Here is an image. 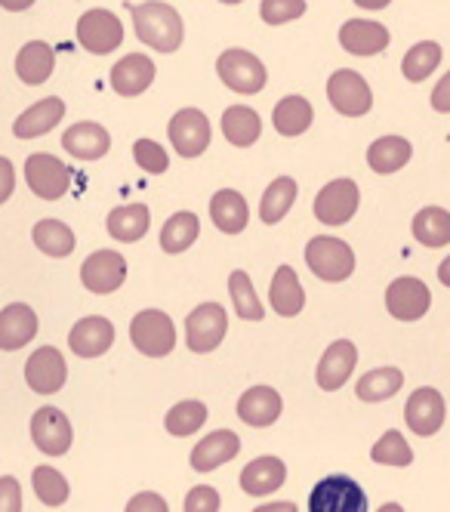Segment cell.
<instances>
[{
	"label": "cell",
	"instance_id": "11a10c76",
	"mask_svg": "<svg viewBox=\"0 0 450 512\" xmlns=\"http://www.w3.org/2000/svg\"><path fill=\"white\" fill-rule=\"evenodd\" d=\"M219 4H229V7H235V4H244V0H219Z\"/></svg>",
	"mask_w": 450,
	"mask_h": 512
},
{
	"label": "cell",
	"instance_id": "7dc6e473",
	"mask_svg": "<svg viewBox=\"0 0 450 512\" xmlns=\"http://www.w3.org/2000/svg\"><path fill=\"white\" fill-rule=\"evenodd\" d=\"M22 509V485L13 475L0 479V512H19Z\"/></svg>",
	"mask_w": 450,
	"mask_h": 512
},
{
	"label": "cell",
	"instance_id": "d590c367",
	"mask_svg": "<svg viewBox=\"0 0 450 512\" xmlns=\"http://www.w3.org/2000/svg\"><path fill=\"white\" fill-rule=\"evenodd\" d=\"M31 241L37 244V250L47 256H56V260L68 256L74 250V244H78L74 232L65 223H59V219H41V223L31 229Z\"/></svg>",
	"mask_w": 450,
	"mask_h": 512
},
{
	"label": "cell",
	"instance_id": "681fc988",
	"mask_svg": "<svg viewBox=\"0 0 450 512\" xmlns=\"http://www.w3.org/2000/svg\"><path fill=\"white\" fill-rule=\"evenodd\" d=\"M13 189H16V170H13V161L0 155V204L10 201Z\"/></svg>",
	"mask_w": 450,
	"mask_h": 512
},
{
	"label": "cell",
	"instance_id": "e575fe53",
	"mask_svg": "<svg viewBox=\"0 0 450 512\" xmlns=\"http://www.w3.org/2000/svg\"><path fill=\"white\" fill-rule=\"evenodd\" d=\"M198 232H201V223L192 210H179L173 213L164 229H161V250L164 253H182L189 250L195 241H198Z\"/></svg>",
	"mask_w": 450,
	"mask_h": 512
},
{
	"label": "cell",
	"instance_id": "f907efd6",
	"mask_svg": "<svg viewBox=\"0 0 450 512\" xmlns=\"http://www.w3.org/2000/svg\"><path fill=\"white\" fill-rule=\"evenodd\" d=\"M432 108H435V112H441V115L450 112V71H447V75L432 90Z\"/></svg>",
	"mask_w": 450,
	"mask_h": 512
},
{
	"label": "cell",
	"instance_id": "8fae6325",
	"mask_svg": "<svg viewBox=\"0 0 450 512\" xmlns=\"http://www.w3.org/2000/svg\"><path fill=\"white\" fill-rule=\"evenodd\" d=\"M124 281H127V260L118 250H96L81 266V284L96 297L115 294Z\"/></svg>",
	"mask_w": 450,
	"mask_h": 512
},
{
	"label": "cell",
	"instance_id": "7402d4cb",
	"mask_svg": "<svg viewBox=\"0 0 450 512\" xmlns=\"http://www.w3.org/2000/svg\"><path fill=\"white\" fill-rule=\"evenodd\" d=\"M340 44L352 56H377L389 47V28L370 19H349L340 28Z\"/></svg>",
	"mask_w": 450,
	"mask_h": 512
},
{
	"label": "cell",
	"instance_id": "ba28073f",
	"mask_svg": "<svg viewBox=\"0 0 450 512\" xmlns=\"http://www.w3.org/2000/svg\"><path fill=\"white\" fill-rule=\"evenodd\" d=\"M225 331H229V315H225L219 303H201L185 318V343L198 355L219 349V343L225 340Z\"/></svg>",
	"mask_w": 450,
	"mask_h": 512
},
{
	"label": "cell",
	"instance_id": "ac0fdd59",
	"mask_svg": "<svg viewBox=\"0 0 450 512\" xmlns=\"http://www.w3.org/2000/svg\"><path fill=\"white\" fill-rule=\"evenodd\" d=\"M238 454H241V438H238V432H232V429H216V432L204 435L201 442L192 448L189 463H192L195 472H213L222 463L235 460Z\"/></svg>",
	"mask_w": 450,
	"mask_h": 512
},
{
	"label": "cell",
	"instance_id": "cb8c5ba5",
	"mask_svg": "<svg viewBox=\"0 0 450 512\" xmlns=\"http://www.w3.org/2000/svg\"><path fill=\"white\" fill-rule=\"evenodd\" d=\"M287 479V466L278 457H256L241 469V491L250 497H269Z\"/></svg>",
	"mask_w": 450,
	"mask_h": 512
},
{
	"label": "cell",
	"instance_id": "d4e9b609",
	"mask_svg": "<svg viewBox=\"0 0 450 512\" xmlns=\"http://www.w3.org/2000/svg\"><path fill=\"white\" fill-rule=\"evenodd\" d=\"M37 337V315L28 303H13L0 312V349L16 352Z\"/></svg>",
	"mask_w": 450,
	"mask_h": 512
},
{
	"label": "cell",
	"instance_id": "e0dca14e",
	"mask_svg": "<svg viewBox=\"0 0 450 512\" xmlns=\"http://www.w3.org/2000/svg\"><path fill=\"white\" fill-rule=\"evenodd\" d=\"M115 343V324L102 315L81 318L78 324L68 331V349L78 358H99Z\"/></svg>",
	"mask_w": 450,
	"mask_h": 512
},
{
	"label": "cell",
	"instance_id": "bcb514c9",
	"mask_svg": "<svg viewBox=\"0 0 450 512\" xmlns=\"http://www.w3.org/2000/svg\"><path fill=\"white\" fill-rule=\"evenodd\" d=\"M219 509V494L210 485L192 488L189 497H185V512H216Z\"/></svg>",
	"mask_w": 450,
	"mask_h": 512
},
{
	"label": "cell",
	"instance_id": "d6a6232c",
	"mask_svg": "<svg viewBox=\"0 0 450 512\" xmlns=\"http://www.w3.org/2000/svg\"><path fill=\"white\" fill-rule=\"evenodd\" d=\"M259 133H262V121L253 108L232 105L222 112V136L229 139L235 149H250V145L259 139Z\"/></svg>",
	"mask_w": 450,
	"mask_h": 512
},
{
	"label": "cell",
	"instance_id": "5b68a950",
	"mask_svg": "<svg viewBox=\"0 0 450 512\" xmlns=\"http://www.w3.org/2000/svg\"><path fill=\"white\" fill-rule=\"evenodd\" d=\"M25 182L41 201H59L71 189V167L47 152L25 158Z\"/></svg>",
	"mask_w": 450,
	"mask_h": 512
},
{
	"label": "cell",
	"instance_id": "2e32d148",
	"mask_svg": "<svg viewBox=\"0 0 450 512\" xmlns=\"http://www.w3.org/2000/svg\"><path fill=\"white\" fill-rule=\"evenodd\" d=\"M444 417H447V405L438 389L432 386H423L417 389L414 395L407 398V408H404V423L410 432L417 435H435L441 426H444Z\"/></svg>",
	"mask_w": 450,
	"mask_h": 512
},
{
	"label": "cell",
	"instance_id": "4dcf8cb0",
	"mask_svg": "<svg viewBox=\"0 0 450 512\" xmlns=\"http://www.w3.org/2000/svg\"><path fill=\"white\" fill-rule=\"evenodd\" d=\"M410 155H414V145H410L404 136H383L367 149V164L373 173L389 176V173L401 170L410 161Z\"/></svg>",
	"mask_w": 450,
	"mask_h": 512
},
{
	"label": "cell",
	"instance_id": "3957f363",
	"mask_svg": "<svg viewBox=\"0 0 450 512\" xmlns=\"http://www.w3.org/2000/svg\"><path fill=\"white\" fill-rule=\"evenodd\" d=\"M130 340L148 358H164L176 349V324L161 309H142L130 321Z\"/></svg>",
	"mask_w": 450,
	"mask_h": 512
},
{
	"label": "cell",
	"instance_id": "8992f818",
	"mask_svg": "<svg viewBox=\"0 0 450 512\" xmlns=\"http://www.w3.org/2000/svg\"><path fill=\"white\" fill-rule=\"evenodd\" d=\"M74 31H78V44L93 56H108L124 44V25L111 10H87Z\"/></svg>",
	"mask_w": 450,
	"mask_h": 512
},
{
	"label": "cell",
	"instance_id": "8d00e7d4",
	"mask_svg": "<svg viewBox=\"0 0 450 512\" xmlns=\"http://www.w3.org/2000/svg\"><path fill=\"white\" fill-rule=\"evenodd\" d=\"M414 238L423 247H447L450 244V213L444 207H423L414 216Z\"/></svg>",
	"mask_w": 450,
	"mask_h": 512
},
{
	"label": "cell",
	"instance_id": "ee69618b",
	"mask_svg": "<svg viewBox=\"0 0 450 512\" xmlns=\"http://www.w3.org/2000/svg\"><path fill=\"white\" fill-rule=\"evenodd\" d=\"M133 158H136V164H139L145 173H152V176L170 170V155L161 149L158 142H152V139H136V142H133Z\"/></svg>",
	"mask_w": 450,
	"mask_h": 512
},
{
	"label": "cell",
	"instance_id": "7c38bea8",
	"mask_svg": "<svg viewBox=\"0 0 450 512\" xmlns=\"http://www.w3.org/2000/svg\"><path fill=\"white\" fill-rule=\"evenodd\" d=\"M167 133L179 158H198L210 145V121L198 108H182V112H176L170 118Z\"/></svg>",
	"mask_w": 450,
	"mask_h": 512
},
{
	"label": "cell",
	"instance_id": "6da1fadb",
	"mask_svg": "<svg viewBox=\"0 0 450 512\" xmlns=\"http://www.w3.org/2000/svg\"><path fill=\"white\" fill-rule=\"evenodd\" d=\"M130 16H133L136 38L155 53H176L182 47L185 28L176 7L161 4V0H148V4H133Z\"/></svg>",
	"mask_w": 450,
	"mask_h": 512
},
{
	"label": "cell",
	"instance_id": "7a4b0ae2",
	"mask_svg": "<svg viewBox=\"0 0 450 512\" xmlns=\"http://www.w3.org/2000/svg\"><path fill=\"white\" fill-rule=\"evenodd\" d=\"M306 266L321 281H346L355 272V250L343 238H312L306 244Z\"/></svg>",
	"mask_w": 450,
	"mask_h": 512
},
{
	"label": "cell",
	"instance_id": "603a6c76",
	"mask_svg": "<svg viewBox=\"0 0 450 512\" xmlns=\"http://www.w3.org/2000/svg\"><path fill=\"white\" fill-rule=\"evenodd\" d=\"M281 408H284V401H281L278 389H272V386H253L238 398V417L256 429L272 426L281 417Z\"/></svg>",
	"mask_w": 450,
	"mask_h": 512
},
{
	"label": "cell",
	"instance_id": "4fadbf2b",
	"mask_svg": "<svg viewBox=\"0 0 450 512\" xmlns=\"http://www.w3.org/2000/svg\"><path fill=\"white\" fill-rule=\"evenodd\" d=\"M31 442L37 451H44L47 457H62L68 454L74 442L71 420L59 408H41L31 417Z\"/></svg>",
	"mask_w": 450,
	"mask_h": 512
},
{
	"label": "cell",
	"instance_id": "f6af8a7d",
	"mask_svg": "<svg viewBox=\"0 0 450 512\" xmlns=\"http://www.w3.org/2000/svg\"><path fill=\"white\" fill-rule=\"evenodd\" d=\"M306 13V0H262L259 16L266 25H284Z\"/></svg>",
	"mask_w": 450,
	"mask_h": 512
},
{
	"label": "cell",
	"instance_id": "30bf717a",
	"mask_svg": "<svg viewBox=\"0 0 450 512\" xmlns=\"http://www.w3.org/2000/svg\"><path fill=\"white\" fill-rule=\"evenodd\" d=\"M327 99L336 112L346 115V118H361L370 112V105H373V93H370L367 81L352 68L333 71L330 81H327Z\"/></svg>",
	"mask_w": 450,
	"mask_h": 512
},
{
	"label": "cell",
	"instance_id": "74e56055",
	"mask_svg": "<svg viewBox=\"0 0 450 512\" xmlns=\"http://www.w3.org/2000/svg\"><path fill=\"white\" fill-rule=\"evenodd\" d=\"M441 65V47L435 41H420L407 50L404 62H401V75L410 84H423L426 78L435 75V68Z\"/></svg>",
	"mask_w": 450,
	"mask_h": 512
},
{
	"label": "cell",
	"instance_id": "f5cc1de1",
	"mask_svg": "<svg viewBox=\"0 0 450 512\" xmlns=\"http://www.w3.org/2000/svg\"><path fill=\"white\" fill-rule=\"evenodd\" d=\"M392 4V0H355V7L361 10H386Z\"/></svg>",
	"mask_w": 450,
	"mask_h": 512
},
{
	"label": "cell",
	"instance_id": "9f6ffc18",
	"mask_svg": "<svg viewBox=\"0 0 450 512\" xmlns=\"http://www.w3.org/2000/svg\"><path fill=\"white\" fill-rule=\"evenodd\" d=\"M447 139H450V136H447Z\"/></svg>",
	"mask_w": 450,
	"mask_h": 512
},
{
	"label": "cell",
	"instance_id": "7bdbcfd3",
	"mask_svg": "<svg viewBox=\"0 0 450 512\" xmlns=\"http://www.w3.org/2000/svg\"><path fill=\"white\" fill-rule=\"evenodd\" d=\"M370 460L383 466H410L414 463V451H410L407 438L398 429H389L380 442L370 448Z\"/></svg>",
	"mask_w": 450,
	"mask_h": 512
},
{
	"label": "cell",
	"instance_id": "f1b7e54d",
	"mask_svg": "<svg viewBox=\"0 0 450 512\" xmlns=\"http://www.w3.org/2000/svg\"><path fill=\"white\" fill-rule=\"evenodd\" d=\"M53 68H56V53L50 44L44 41H31L19 50L16 56V75L22 84L28 87H37V84H44L50 75H53Z\"/></svg>",
	"mask_w": 450,
	"mask_h": 512
},
{
	"label": "cell",
	"instance_id": "44dd1931",
	"mask_svg": "<svg viewBox=\"0 0 450 512\" xmlns=\"http://www.w3.org/2000/svg\"><path fill=\"white\" fill-rule=\"evenodd\" d=\"M62 149L78 161H99L111 149V136L96 121H78L62 133Z\"/></svg>",
	"mask_w": 450,
	"mask_h": 512
},
{
	"label": "cell",
	"instance_id": "1f68e13d",
	"mask_svg": "<svg viewBox=\"0 0 450 512\" xmlns=\"http://www.w3.org/2000/svg\"><path fill=\"white\" fill-rule=\"evenodd\" d=\"M312 121H315V108L303 96H284L272 112V124L281 136H303L312 127Z\"/></svg>",
	"mask_w": 450,
	"mask_h": 512
},
{
	"label": "cell",
	"instance_id": "4316f807",
	"mask_svg": "<svg viewBox=\"0 0 450 512\" xmlns=\"http://www.w3.org/2000/svg\"><path fill=\"white\" fill-rule=\"evenodd\" d=\"M65 118V102L59 96H47L41 102H34L28 112H22L13 124V133L19 139H37L50 133L59 121Z\"/></svg>",
	"mask_w": 450,
	"mask_h": 512
},
{
	"label": "cell",
	"instance_id": "816d5d0a",
	"mask_svg": "<svg viewBox=\"0 0 450 512\" xmlns=\"http://www.w3.org/2000/svg\"><path fill=\"white\" fill-rule=\"evenodd\" d=\"M31 4H34V0H0V7L10 10V13H22V10H28Z\"/></svg>",
	"mask_w": 450,
	"mask_h": 512
},
{
	"label": "cell",
	"instance_id": "60d3db41",
	"mask_svg": "<svg viewBox=\"0 0 450 512\" xmlns=\"http://www.w3.org/2000/svg\"><path fill=\"white\" fill-rule=\"evenodd\" d=\"M31 488H34L37 497H41V503L50 506V509L62 506L68 500V494H71L68 479L59 469H53V466H37L31 472Z\"/></svg>",
	"mask_w": 450,
	"mask_h": 512
},
{
	"label": "cell",
	"instance_id": "f546056e",
	"mask_svg": "<svg viewBox=\"0 0 450 512\" xmlns=\"http://www.w3.org/2000/svg\"><path fill=\"white\" fill-rule=\"evenodd\" d=\"M148 223H152V210H148V204L115 207V210L108 213V219H105L108 235L115 238V241H124V244H133V241L145 238Z\"/></svg>",
	"mask_w": 450,
	"mask_h": 512
},
{
	"label": "cell",
	"instance_id": "ffe728a7",
	"mask_svg": "<svg viewBox=\"0 0 450 512\" xmlns=\"http://www.w3.org/2000/svg\"><path fill=\"white\" fill-rule=\"evenodd\" d=\"M355 364H358V349L352 340H336L330 349H324L321 361H318V386L324 392H336V389H343L349 374L355 371Z\"/></svg>",
	"mask_w": 450,
	"mask_h": 512
},
{
	"label": "cell",
	"instance_id": "c3c4849f",
	"mask_svg": "<svg viewBox=\"0 0 450 512\" xmlns=\"http://www.w3.org/2000/svg\"><path fill=\"white\" fill-rule=\"evenodd\" d=\"M148 509H155V512H167V503H164V500H161V494H155V491L136 494V497L127 503V512H148Z\"/></svg>",
	"mask_w": 450,
	"mask_h": 512
},
{
	"label": "cell",
	"instance_id": "f35d334b",
	"mask_svg": "<svg viewBox=\"0 0 450 512\" xmlns=\"http://www.w3.org/2000/svg\"><path fill=\"white\" fill-rule=\"evenodd\" d=\"M404 386V374L398 368H377L364 374L358 383H355V395L361 401H367V405H373V401H386L392 398L398 389Z\"/></svg>",
	"mask_w": 450,
	"mask_h": 512
},
{
	"label": "cell",
	"instance_id": "5bb4252c",
	"mask_svg": "<svg viewBox=\"0 0 450 512\" xmlns=\"http://www.w3.org/2000/svg\"><path fill=\"white\" fill-rule=\"evenodd\" d=\"M429 306L432 294L420 278H398L386 290V309L395 321H420Z\"/></svg>",
	"mask_w": 450,
	"mask_h": 512
},
{
	"label": "cell",
	"instance_id": "d6986e66",
	"mask_svg": "<svg viewBox=\"0 0 450 512\" xmlns=\"http://www.w3.org/2000/svg\"><path fill=\"white\" fill-rule=\"evenodd\" d=\"M108 81H111V90H115L118 96H127V99L142 96L155 81V62H152V56H145V53H130L115 68H111Z\"/></svg>",
	"mask_w": 450,
	"mask_h": 512
},
{
	"label": "cell",
	"instance_id": "db71d44e",
	"mask_svg": "<svg viewBox=\"0 0 450 512\" xmlns=\"http://www.w3.org/2000/svg\"><path fill=\"white\" fill-rule=\"evenodd\" d=\"M438 281H441L444 287H450V256H447V260L438 266Z\"/></svg>",
	"mask_w": 450,
	"mask_h": 512
},
{
	"label": "cell",
	"instance_id": "b9f144b4",
	"mask_svg": "<svg viewBox=\"0 0 450 512\" xmlns=\"http://www.w3.org/2000/svg\"><path fill=\"white\" fill-rule=\"evenodd\" d=\"M229 294L235 300V312L244 318V321H262V315H266V309H262L259 297H256V290H253V281L247 272L235 269L229 275Z\"/></svg>",
	"mask_w": 450,
	"mask_h": 512
},
{
	"label": "cell",
	"instance_id": "83f0119b",
	"mask_svg": "<svg viewBox=\"0 0 450 512\" xmlns=\"http://www.w3.org/2000/svg\"><path fill=\"white\" fill-rule=\"evenodd\" d=\"M269 303L281 318H293L306 306V290L299 284V275L290 266H281L269 284Z\"/></svg>",
	"mask_w": 450,
	"mask_h": 512
},
{
	"label": "cell",
	"instance_id": "836d02e7",
	"mask_svg": "<svg viewBox=\"0 0 450 512\" xmlns=\"http://www.w3.org/2000/svg\"><path fill=\"white\" fill-rule=\"evenodd\" d=\"M296 192H299V186H296L293 176H278L266 189V195H262V201H259V219H262V223H266V226L281 223V219L290 213L293 201H296Z\"/></svg>",
	"mask_w": 450,
	"mask_h": 512
},
{
	"label": "cell",
	"instance_id": "9c48e42d",
	"mask_svg": "<svg viewBox=\"0 0 450 512\" xmlns=\"http://www.w3.org/2000/svg\"><path fill=\"white\" fill-rule=\"evenodd\" d=\"M361 192L355 179H333L315 198V216L324 226H346L358 213Z\"/></svg>",
	"mask_w": 450,
	"mask_h": 512
},
{
	"label": "cell",
	"instance_id": "484cf974",
	"mask_svg": "<svg viewBox=\"0 0 450 512\" xmlns=\"http://www.w3.org/2000/svg\"><path fill=\"white\" fill-rule=\"evenodd\" d=\"M210 219L213 226L225 235H241L250 223V207L241 192L235 189H219L210 201Z\"/></svg>",
	"mask_w": 450,
	"mask_h": 512
},
{
	"label": "cell",
	"instance_id": "9a60e30c",
	"mask_svg": "<svg viewBox=\"0 0 450 512\" xmlns=\"http://www.w3.org/2000/svg\"><path fill=\"white\" fill-rule=\"evenodd\" d=\"M68 380V368H65V358L56 346H44L37 349L28 364H25V383L28 389H34L37 395H53L65 386Z\"/></svg>",
	"mask_w": 450,
	"mask_h": 512
},
{
	"label": "cell",
	"instance_id": "277c9868",
	"mask_svg": "<svg viewBox=\"0 0 450 512\" xmlns=\"http://www.w3.org/2000/svg\"><path fill=\"white\" fill-rule=\"evenodd\" d=\"M216 75H219V81L225 87L241 93V96L259 93L262 87H266V81H269L262 59L253 56V53H247V50H238V47L235 50H225L216 59Z\"/></svg>",
	"mask_w": 450,
	"mask_h": 512
},
{
	"label": "cell",
	"instance_id": "52a82bcc",
	"mask_svg": "<svg viewBox=\"0 0 450 512\" xmlns=\"http://www.w3.org/2000/svg\"><path fill=\"white\" fill-rule=\"evenodd\" d=\"M309 512H367V497L349 475H327L309 497Z\"/></svg>",
	"mask_w": 450,
	"mask_h": 512
},
{
	"label": "cell",
	"instance_id": "ab89813d",
	"mask_svg": "<svg viewBox=\"0 0 450 512\" xmlns=\"http://www.w3.org/2000/svg\"><path fill=\"white\" fill-rule=\"evenodd\" d=\"M204 420H207V405H204V401L189 398V401H179L176 408L167 411L164 426H167L170 435L185 438V435H195L204 426Z\"/></svg>",
	"mask_w": 450,
	"mask_h": 512
}]
</instances>
